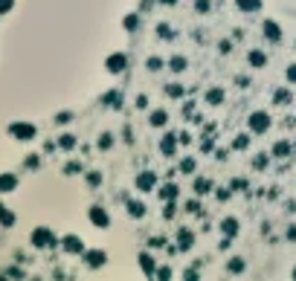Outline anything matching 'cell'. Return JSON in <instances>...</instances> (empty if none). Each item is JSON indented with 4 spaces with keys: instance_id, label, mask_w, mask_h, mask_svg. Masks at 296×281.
<instances>
[{
    "instance_id": "d6986e66",
    "label": "cell",
    "mask_w": 296,
    "mask_h": 281,
    "mask_svg": "<svg viewBox=\"0 0 296 281\" xmlns=\"http://www.w3.org/2000/svg\"><path fill=\"white\" fill-rule=\"evenodd\" d=\"M250 64L253 67H264V52H250Z\"/></svg>"
},
{
    "instance_id": "52a82bcc",
    "label": "cell",
    "mask_w": 296,
    "mask_h": 281,
    "mask_svg": "<svg viewBox=\"0 0 296 281\" xmlns=\"http://www.w3.org/2000/svg\"><path fill=\"white\" fill-rule=\"evenodd\" d=\"M15 188H18L15 174H0V191H15Z\"/></svg>"
},
{
    "instance_id": "5bb4252c",
    "label": "cell",
    "mask_w": 296,
    "mask_h": 281,
    "mask_svg": "<svg viewBox=\"0 0 296 281\" xmlns=\"http://www.w3.org/2000/svg\"><path fill=\"white\" fill-rule=\"evenodd\" d=\"M160 197H165V200H174V197H177V186H163V188H160Z\"/></svg>"
},
{
    "instance_id": "ac0fdd59",
    "label": "cell",
    "mask_w": 296,
    "mask_h": 281,
    "mask_svg": "<svg viewBox=\"0 0 296 281\" xmlns=\"http://www.w3.org/2000/svg\"><path fill=\"white\" fill-rule=\"evenodd\" d=\"M58 145H61V148H67V151H70V148H73V145H76V136H70V133H64V136H61V139H58Z\"/></svg>"
},
{
    "instance_id": "f546056e",
    "label": "cell",
    "mask_w": 296,
    "mask_h": 281,
    "mask_svg": "<svg viewBox=\"0 0 296 281\" xmlns=\"http://www.w3.org/2000/svg\"><path fill=\"white\" fill-rule=\"evenodd\" d=\"M197 9H200V12H206V9H209V0H197Z\"/></svg>"
},
{
    "instance_id": "1f68e13d",
    "label": "cell",
    "mask_w": 296,
    "mask_h": 281,
    "mask_svg": "<svg viewBox=\"0 0 296 281\" xmlns=\"http://www.w3.org/2000/svg\"><path fill=\"white\" fill-rule=\"evenodd\" d=\"M163 3H174V0H163Z\"/></svg>"
},
{
    "instance_id": "f1b7e54d",
    "label": "cell",
    "mask_w": 296,
    "mask_h": 281,
    "mask_svg": "<svg viewBox=\"0 0 296 281\" xmlns=\"http://www.w3.org/2000/svg\"><path fill=\"white\" fill-rule=\"evenodd\" d=\"M180 168H183V171H186V174H189V171H192V168H195V162H192V159H186V162H183V165H180Z\"/></svg>"
},
{
    "instance_id": "484cf974",
    "label": "cell",
    "mask_w": 296,
    "mask_h": 281,
    "mask_svg": "<svg viewBox=\"0 0 296 281\" xmlns=\"http://www.w3.org/2000/svg\"><path fill=\"white\" fill-rule=\"evenodd\" d=\"M206 99H209V102H221V90H212Z\"/></svg>"
},
{
    "instance_id": "8992f818",
    "label": "cell",
    "mask_w": 296,
    "mask_h": 281,
    "mask_svg": "<svg viewBox=\"0 0 296 281\" xmlns=\"http://www.w3.org/2000/svg\"><path fill=\"white\" fill-rule=\"evenodd\" d=\"M264 35H267V41H279V38H282V29H279V24H273V21H264Z\"/></svg>"
},
{
    "instance_id": "cb8c5ba5",
    "label": "cell",
    "mask_w": 296,
    "mask_h": 281,
    "mask_svg": "<svg viewBox=\"0 0 296 281\" xmlns=\"http://www.w3.org/2000/svg\"><path fill=\"white\" fill-rule=\"evenodd\" d=\"M12 3H15V0H0V15H3V12H9V9H12Z\"/></svg>"
},
{
    "instance_id": "2e32d148",
    "label": "cell",
    "mask_w": 296,
    "mask_h": 281,
    "mask_svg": "<svg viewBox=\"0 0 296 281\" xmlns=\"http://www.w3.org/2000/svg\"><path fill=\"white\" fill-rule=\"evenodd\" d=\"M163 154L165 156L174 154V136H165V139H163Z\"/></svg>"
},
{
    "instance_id": "4dcf8cb0",
    "label": "cell",
    "mask_w": 296,
    "mask_h": 281,
    "mask_svg": "<svg viewBox=\"0 0 296 281\" xmlns=\"http://www.w3.org/2000/svg\"><path fill=\"white\" fill-rule=\"evenodd\" d=\"M288 81H296V67H291V70H288Z\"/></svg>"
},
{
    "instance_id": "44dd1931",
    "label": "cell",
    "mask_w": 296,
    "mask_h": 281,
    "mask_svg": "<svg viewBox=\"0 0 296 281\" xmlns=\"http://www.w3.org/2000/svg\"><path fill=\"white\" fill-rule=\"evenodd\" d=\"M128 212L139 218V215H145V206H142V203H131V206H128Z\"/></svg>"
},
{
    "instance_id": "5b68a950",
    "label": "cell",
    "mask_w": 296,
    "mask_h": 281,
    "mask_svg": "<svg viewBox=\"0 0 296 281\" xmlns=\"http://www.w3.org/2000/svg\"><path fill=\"white\" fill-rule=\"evenodd\" d=\"M90 220L96 223L99 229H105V226L110 223V218H108V212H105V209H99V206H93V209H90Z\"/></svg>"
},
{
    "instance_id": "9a60e30c",
    "label": "cell",
    "mask_w": 296,
    "mask_h": 281,
    "mask_svg": "<svg viewBox=\"0 0 296 281\" xmlns=\"http://www.w3.org/2000/svg\"><path fill=\"white\" fill-rule=\"evenodd\" d=\"M221 229H224V232H227V235H235V232H238V220H224V226H221Z\"/></svg>"
},
{
    "instance_id": "4316f807",
    "label": "cell",
    "mask_w": 296,
    "mask_h": 281,
    "mask_svg": "<svg viewBox=\"0 0 296 281\" xmlns=\"http://www.w3.org/2000/svg\"><path fill=\"white\" fill-rule=\"evenodd\" d=\"M212 188V183H203V180H197V191H209Z\"/></svg>"
},
{
    "instance_id": "7c38bea8",
    "label": "cell",
    "mask_w": 296,
    "mask_h": 281,
    "mask_svg": "<svg viewBox=\"0 0 296 281\" xmlns=\"http://www.w3.org/2000/svg\"><path fill=\"white\" fill-rule=\"evenodd\" d=\"M238 3V9H244V12H256V9H262V0H235Z\"/></svg>"
},
{
    "instance_id": "4fadbf2b",
    "label": "cell",
    "mask_w": 296,
    "mask_h": 281,
    "mask_svg": "<svg viewBox=\"0 0 296 281\" xmlns=\"http://www.w3.org/2000/svg\"><path fill=\"white\" fill-rule=\"evenodd\" d=\"M177 241H180V247H183V250H192V232H180V235H177Z\"/></svg>"
},
{
    "instance_id": "3957f363",
    "label": "cell",
    "mask_w": 296,
    "mask_h": 281,
    "mask_svg": "<svg viewBox=\"0 0 296 281\" xmlns=\"http://www.w3.org/2000/svg\"><path fill=\"white\" fill-rule=\"evenodd\" d=\"M250 128H253L256 133H264V130L270 128V116H267V113H253V116H250Z\"/></svg>"
},
{
    "instance_id": "7a4b0ae2",
    "label": "cell",
    "mask_w": 296,
    "mask_h": 281,
    "mask_svg": "<svg viewBox=\"0 0 296 281\" xmlns=\"http://www.w3.org/2000/svg\"><path fill=\"white\" fill-rule=\"evenodd\" d=\"M55 244V238H53V232L50 229H44V226H38L32 232V247H38V250H44V247H53Z\"/></svg>"
},
{
    "instance_id": "30bf717a",
    "label": "cell",
    "mask_w": 296,
    "mask_h": 281,
    "mask_svg": "<svg viewBox=\"0 0 296 281\" xmlns=\"http://www.w3.org/2000/svg\"><path fill=\"white\" fill-rule=\"evenodd\" d=\"M84 261H87L90 267H102V264H105V252H87Z\"/></svg>"
},
{
    "instance_id": "ba28073f",
    "label": "cell",
    "mask_w": 296,
    "mask_h": 281,
    "mask_svg": "<svg viewBox=\"0 0 296 281\" xmlns=\"http://www.w3.org/2000/svg\"><path fill=\"white\" fill-rule=\"evenodd\" d=\"M108 70L110 73H122L125 70V55H110L108 58Z\"/></svg>"
},
{
    "instance_id": "e0dca14e",
    "label": "cell",
    "mask_w": 296,
    "mask_h": 281,
    "mask_svg": "<svg viewBox=\"0 0 296 281\" xmlns=\"http://www.w3.org/2000/svg\"><path fill=\"white\" fill-rule=\"evenodd\" d=\"M288 151H291V145H288V142H279V145H273V154H276V156H288Z\"/></svg>"
},
{
    "instance_id": "83f0119b",
    "label": "cell",
    "mask_w": 296,
    "mask_h": 281,
    "mask_svg": "<svg viewBox=\"0 0 296 281\" xmlns=\"http://www.w3.org/2000/svg\"><path fill=\"white\" fill-rule=\"evenodd\" d=\"M99 145H102V148H108V145H110V133H105V136L99 139Z\"/></svg>"
},
{
    "instance_id": "9c48e42d",
    "label": "cell",
    "mask_w": 296,
    "mask_h": 281,
    "mask_svg": "<svg viewBox=\"0 0 296 281\" xmlns=\"http://www.w3.org/2000/svg\"><path fill=\"white\" fill-rule=\"evenodd\" d=\"M64 250H67V252H81V250H84V247H81V238L67 235V238H64Z\"/></svg>"
},
{
    "instance_id": "603a6c76",
    "label": "cell",
    "mask_w": 296,
    "mask_h": 281,
    "mask_svg": "<svg viewBox=\"0 0 296 281\" xmlns=\"http://www.w3.org/2000/svg\"><path fill=\"white\" fill-rule=\"evenodd\" d=\"M230 270H232V273H241V270H244V261H241V258H232V261H230Z\"/></svg>"
},
{
    "instance_id": "7402d4cb",
    "label": "cell",
    "mask_w": 296,
    "mask_h": 281,
    "mask_svg": "<svg viewBox=\"0 0 296 281\" xmlns=\"http://www.w3.org/2000/svg\"><path fill=\"white\" fill-rule=\"evenodd\" d=\"M139 261H142V267H145V273L151 276V273H154V264H151V258H148V255H139Z\"/></svg>"
},
{
    "instance_id": "d4e9b609",
    "label": "cell",
    "mask_w": 296,
    "mask_h": 281,
    "mask_svg": "<svg viewBox=\"0 0 296 281\" xmlns=\"http://www.w3.org/2000/svg\"><path fill=\"white\" fill-rule=\"evenodd\" d=\"M171 67H174V70H183L186 61H183V58H171Z\"/></svg>"
},
{
    "instance_id": "277c9868",
    "label": "cell",
    "mask_w": 296,
    "mask_h": 281,
    "mask_svg": "<svg viewBox=\"0 0 296 281\" xmlns=\"http://www.w3.org/2000/svg\"><path fill=\"white\" fill-rule=\"evenodd\" d=\"M154 183H157V177H154L151 171H142V174L136 177V188H142V191H151Z\"/></svg>"
},
{
    "instance_id": "ffe728a7",
    "label": "cell",
    "mask_w": 296,
    "mask_h": 281,
    "mask_svg": "<svg viewBox=\"0 0 296 281\" xmlns=\"http://www.w3.org/2000/svg\"><path fill=\"white\" fill-rule=\"evenodd\" d=\"M151 125H165V113H163V110L151 113Z\"/></svg>"
},
{
    "instance_id": "6da1fadb",
    "label": "cell",
    "mask_w": 296,
    "mask_h": 281,
    "mask_svg": "<svg viewBox=\"0 0 296 281\" xmlns=\"http://www.w3.org/2000/svg\"><path fill=\"white\" fill-rule=\"evenodd\" d=\"M9 133H12L15 139H24V142H27V139H35L38 130H35V125H29V122H12V125H9Z\"/></svg>"
},
{
    "instance_id": "d6a6232c",
    "label": "cell",
    "mask_w": 296,
    "mask_h": 281,
    "mask_svg": "<svg viewBox=\"0 0 296 281\" xmlns=\"http://www.w3.org/2000/svg\"><path fill=\"white\" fill-rule=\"evenodd\" d=\"M294 276H296V273H294Z\"/></svg>"
},
{
    "instance_id": "8fae6325",
    "label": "cell",
    "mask_w": 296,
    "mask_h": 281,
    "mask_svg": "<svg viewBox=\"0 0 296 281\" xmlns=\"http://www.w3.org/2000/svg\"><path fill=\"white\" fill-rule=\"evenodd\" d=\"M0 226H15V215L0 203Z\"/></svg>"
}]
</instances>
